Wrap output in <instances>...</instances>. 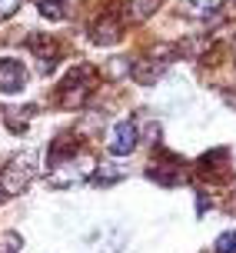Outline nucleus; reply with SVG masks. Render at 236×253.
<instances>
[{"instance_id": "2", "label": "nucleus", "mask_w": 236, "mask_h": 253, "mask_svg": "<svg viewBox=\"0 0 236 253\" xmlns=\"http://www.w3.org/2000/svg\"><path fill=\"white\" fill-rule=\"evenodd\" d=\"M90 90H93L90 67H77V70H70L67 80H63V103H67V107H80V103L90 97Z\"/></svg>"}, {"instance_id": "4", "label": "nucleus", "mask_w": 236, "mask_h": 253, "mask_svg": "<svg viewBox=\"0 0 236 253\" xmlns=\"http://www.w3.org/2000/svg\"><path fill=\"white\" fill-rule=\"evenodd\" d=\"M27 87V67L24 60L3 57L0 60V93H20Z\"/></svg>"}, {"instance_id": "8", "label": "nucleus", "mask_w": 236, "mask_h": 253, "mask_svg": "<svg viewBox=\"0 0 236 253\" xmlns=\"http://www.w3.org/2000/svg\"><path fill=\"white\" fill-rule=\"evenodd\" d=\"M37 10L50 20H63L70 7H67V0H37Z\"/></svg>"}, {"instance_id": "6", "label": "nucleus", "mask_w": 236, "mask_h": 253, "mask_svg": "<svg viewBox=\"0 0 236 253\" xmlns=\"http://www.w3.org/2000/svg\"><path fill=\"white\" fill-rule=\"evenodd\" d=\"M90 37H93V43H100V47L117 43V37H120V20H117V17H103V20H97L93 30H90Z\"/></svg>"}, {"instance_id": "9", "label": "nucleus", "mask_w": 236, "mask_h": 253, "mask_svg": "<svg viewBox=\"0 0 236 253\" xmlns=\"http://www.w3.org/2000/svg\"><path fill=\"white\" fill-rule=\"evenodd\" d=\"M216 253H236V233H220L216 237Z\"/></svg>"}, {"instance_id": "5", "label": "nucleus", "mask_w": 236, "mask_h": 253, "mask_svg": "<svg viewBox=\"0 0 236 253\" xmlns=\"http://www.w3.org/2000/svg\"><path fill=\"white\" fill-rule=\"evenodd\" d=\"M223 7V0H180V13L193 17V20H210Z\"/></svg>"}, {"instance_id": "3", "label": "nucleus", "mask_w": 236, "mask_h": 253, "mask_svg": "<svg viewBox=\"0 0 236 253\" xmlns=\"http://www.w3.org/2000/svg\"><path fill=\"white\" fill-rule=\"evenodd\" d=\"M137 124L126 117V120H120V124L110 126V140H107V150L113 153V157H130V153L137 150Z\"/></svg>"}, {"instance_id": "7", "label": "nucleus", "mask_w": 236, "mask_h": 253, "mask_svg": "<svg viewBox=\"0 0 236 253\" xmlns=\"http://www.w3.org/2000/svg\"><path fill=\"white\" fill-rule=\"evenodd\" d=\"M157 7H160V0H130L126 3V17L130 20H147Z\"/></svg>"}, {"instance_id": "1", "label": "nucleus", "mask_w": 236, "mask_h": 253, "mask_svg": "<svg viewBox=\"0 0 236 253\" xmlns=\"http://www.w3.org/2000/svg\"><path fill=\"white\" fill-rule=\"evenodd\" d=\"M37 157L34 153H20V157H13L10 164L0 170V193L3 197H13V193H20V190L34 180V173H37Z\"/></svg>"}, {"instance_id": "10", "label": "nucleus", "mask_w": 236, "mask_h": 253, "mask_svg": "<svg viewBox=\"0 0 236 253\" xmlns=\"http://www.w3.org/2000/svg\"><path fill=\"white\" fill-rule=\"evenodd\" d=\"M117 177H120V170H113L110 164H103V167L93 170V180H97V183H110V180H117Z\"/></svg>"}, {"instance_id": "11", "label": "nucleus", "mask_w": 236, "mask_h": 253, "mask_svg": "<svg viewBox=\"0 0 236 253\" xmlns=\"http://www.w3.org/2000/svg\"><path fill=\"white\" fill-rule=\"evenodd\" d=\"M17 7H20V0H0V20L13 17V13H17Z\"/></svg>"}]
</instances>
